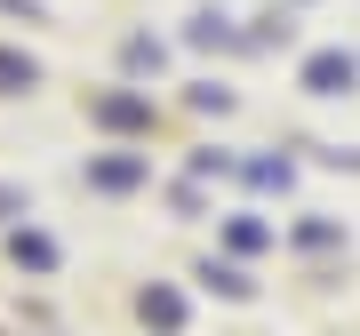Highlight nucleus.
<instances>
[{
    "mask_svg": "<svg viewBox=\"0 0 360 336\" xmlns=\"http://www.w3.org/2000/svg\"><path fill=\"white\" fill-rule=\"evenodd\" d=\"M352 80H360V65H352L345 49H321V56L304 65V89H312V96H345Z\"/></svg>",
    "mask_w": 360,
    "mask_h": 336,
    "instance_id": "f257e3e1",
    "label": "nucleus"
},
{
    "mask_svg": "<svg viewBox=\"0 0 360 336\" xmlns=\"http://www.w3.org/2000/svg\"><path fill=\"white\" fill-rule=\"evenodd\" d=\"M89 120H96V129H153V96H129V89H120V96H96Z\"/></svg>",
    "mask_w": 360,
    "mask_h": 336,
    "instance_id": "f03ea898",
    "label": "nucleus"
},
{
    "mask_svg": "<svg viewBox=\"0 0 360 336\" xmlns=\"http://www.w3.org/2000/svg\"><path fill=\"white\" fill-rule=\"evenodd\" d=\"M8 248H16V264H32V272H49V264H56V240H40V233H16Z\"/></svg>",
    "mask_w": 360,
    "mask_h": 336,
    "instance_id": "39448f33",
    "label": "nucleus"
},
{
    "mask_svg": "<svg viewBox=\"0 0 360 336\" xmlns=\"http://www.w3.org/2000/svg\"><path fill=\"white\" fill-rule=\"evenodd\" d=\"M32 80H40V65H32L25 49H0V96H25Z\"/></svg>",
    "mask_w": 360,
    "mask_h": 336,
    "instance_id": "7ed1b4c3",
    "label": "nucleus"
},
{
    "mask_svg": "<svg viewBox=\"0 0 360 336\" xmlns=\"http://www.w3.org/2000/svg\"><path fill=\"white\" fill-rule=\"evenodd\" d=\"M89 176L104 184V193H129V184L144 176V160H96V168H89Z\"/></svg>",
    "mask_w": 360,
    "mask_h": 336,
    "instance_id": "20e7f679",
    "label": "nucleus"
}]
</instances>
